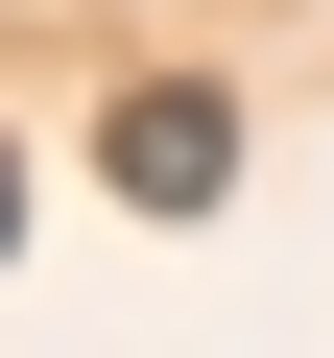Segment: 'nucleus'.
<instances>
[{"label":"nucleus","instance_id":"f03ea898","mask_svg":"<svg viewBox=\"0 0 334 358\" xmlns=\"http://www.w3.org/2000/svg\"><path fill=\"white\" fill-rule=\"evenodd\" d=\"M0 263H24V143H0Z\"/></svg>","mask_w":334,"mask_h":358},{"label":"nucleus","instance_id":"f257e3e1","mask_svg":"<svg viewBox=\"0 0 334 358\" xmlns=\"http://www.w3.org/2000/svg\"><path fill=\"white\" fill-rule=\"evenodd\" d=\"M96 167H119V215H215V192H239V96H215V72H143V96L96 120Z\"/></svg>","mask_w":334,"mask_h":358}]
</instances>
